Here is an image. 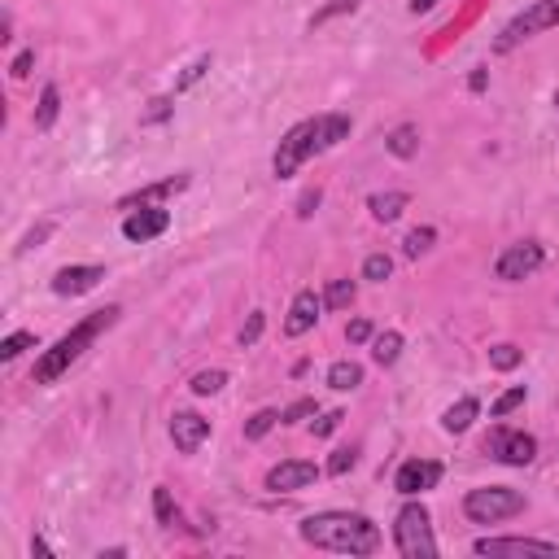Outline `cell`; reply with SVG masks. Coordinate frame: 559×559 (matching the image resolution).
Instances as JSON below:
<instances>
[{
  "label": "cell",
  "mask_w": 559,
  "mask_h": 559,
  "mask_svg": "<svg viewBox=\"0 0 559 559\" xmlns=\"http://www.w3.org/2000/svg\"><path fill=\"white\" fill-rule=\"evenodd\" d=\"M328 385L337 389V394H354V389L363 385V367L354 363V359H337L328 367Z\"/></svg>",
  "instance_id": "21"
},
{
  "label": "cell",
  "mask_w": 559,
  "mask_h": 559,
  "mask_svg": "<svg viewBox=\"0 0 559 559\" xmlns=\"http://www.w3.org/2000/svg\"><path fill=\"white\" fill-rule=\"evenodd\" d=\"M398 354H402V332H398V328L376 332V337H372V359H376L380 367H394Z\"/></svg>",
  "instance_id": "22"
},
{
  "label": "cell",
  "mask_w": 559,
  "mask_h": 559,
  "mask_svg": "<svg viewBox=\"0 0 559 559\" xmlns=\"http://www.w3.org/2000/svg\"><path fill=\"white\" fill-rule=\"evenodd\" d=\"M153 511H158V525H166V529H175L180 525V507L171 503V490H153Z\"/></svg>",
  "instance_id": "27"
},
{
  "label": "cell",
  "mask_w": 559,
  "mask_h": 559,
  "mask_svg": "<svg viewBox=\"0 0 559 559\" xmlns=\"http://www.w3.org/2000/svg\"><path fill=\"white\" fill-rule=\"evenodd\" d=\"M306 546L315 551H337V555H376L380 551V529L359 511H315L297 525Z\"/></svg>",
  "instance_id": "2"
},
{
  "label": "cell",
  "mask_w": 559,
  "mask_h": 559,
  "mask_svg": "<svg viewBox=\"0 0 559 559\" xmlns=\"http://www.w3.org/2000/svg\"><path fill=\"white\" fill-rule=\"evenodd\" d=\"M276 424H280V411H271V407L254 411V415L245 420V442H263V437H267Z\"/></svg>",
  "instance_id": "24"
},
{
  "label": "cell",
  "mask_w": 559,
  "mask_h": 559,
  "mask_svg": "<svg viewBox=\"0 0 559 559\" xmlns=\"http://www.w3.org/2000/svg\"><path fill=\"white\" fill-rule=\"evenodd\" d=\"M477 415H481V402H477V398H459L455 407H446L442 428H446V433H468Z\"/></svg>",
  "instance_id": "19"
},
{
  "label": "cell",
  "mask_w": 559,
  "mask_h": 559,
  "mask_svg": "<svg viewBox=\"0 0 559 559\" xmlns=\"http://www.w3.org/2000/svg\"><path fill=\"white\" fill-rule=\"evenodd\" d=\"M437 481H442V463H437V459H407L398 468V477H394V490L415 498L424 490H437Z\"/></svg>",
  "instance_id": "11"
},
{
  "label": "cell",
  "mask_w": 559,
  "mask_h": 559,
  "mask_svg": "<svg viewBox=\"0 0 559 559\" xmlns=\"http://www.w3.org/2000/svg\"><path fill=\"white\" fill-rule=\"evenodd\" d=\"M433 241H437V228H415V232H407V241H402V254L420 258V254H428V249H433Z\"/></svg>",
  "instance_id": "29"
},
{
  "label": "cell",
  "mask_w": 559,
  "mask_h": 559,
  "mask_svg": "<svg viewBox=\"0 0 559 559\" xmlns=\"http://www.w3.org/2000/svg\"><path fill=\"white\" fill-rule=\"evenodd\" d=\"M31 555H49V542H44V538H31Z\"/></svg>",
  "instance_id": "46"
},
{
  "label": "cell",
  "mask_w": 559,
  "mask_h": 559,
  "mask_svg": "<svg viewBox=\"0 0 559 559\" xmlns=\"http://www.w3.org/2000/svg\"><path fill=\"white\" fill-rule=\"evenodd\" d=\"M376 332H372V324L367 319H350V328H346V341L350 346H363V341H372Z\"/></svg>",
  "instance_id": "40"
},
{
  "label": "cell",
  "mask_w": 559,
  "mask_h": 559,
  "mask_svg": "<svg viewBox=\"0 0 559 559\" xmlns=\"http://www.w3.org/2000/svg\"><path fill=\"white\" fill-rule=\"evenodd\" d=\"M468 88H472V92H485V88H490V70H485V66H477V70H472Z\"/></svg>",
  "instance_id": "43"
},
{
  "label": "cell",
  "mask_w": 559,
  "mask_h": 559,
  "mask_svg": "<svg viewBox=\"0 0 559 559\" xmlns=\"http://www.w3.org/2000/svg\"><path fill=\"white\" fill-rule=\"evenodd\" d=\"M53 228H57V223L53 219H44V223H35V228L27 232V236H22V245H18V254H27V249H40L44 241H49V236H53Z\"/></svg>",
  "instance_id": "37"
},
{
  "label": "cell",
  "mask_w": 559,
  "mask_h": 559,
  "mask_svg": "<svg viewBox=\"0 0 559 559\" xmlns=\"http://www.w3.org/2000/svg\"><path fill=\"white\" fill-rule=\"evenodd\" d=\"M319 311H324V297H319L315 289H302L289 306V319H284V337H302V332H311L319 324Z\"/></svg>",
  "instance_id": "15"
},
{
  "label": "cell",
  "mask_w": 559,
  "mask_h": 559,
  "mask_svg": "<svg viewBox=\"0 0 559 559\" xmlns=\"http://www.w3.org/2000/svg\"><path fill=\"white\" fill-rule=\"evenodd\" d=\"M341 420H346V415H341V411H324V415H319V424H315V437H328V433H337V428H341Z\"/></svg>",
  "instance_id": "41"
},
{
  "label": "cell",
  "mask_w": 559,
  "mask_h": 559,
  "mask_svg": "<svg viewBox=\"0 0 559 559\" xmlns=\"http://www.w3.org/2000/svg\"><path fill=\"white\" fill-rule=\"evenodd\" d=\"M31 66H35V53L27 49V53H18V57H14V70H9V75H14V79H27V75H31Z\"/></svg>",
  "instance_id": "42"
},
{
  "label": "cell",
  "mask_w": 559,
  "mask_h": 559,
  "mask_svg": "<svg viewBox=\"0 0 559 559\" xmlns=\"http://www.w3.org/2000/svg\"><path fill=\"white\" fill-rule=\"evenodd\" d=\"M350 114H319V118H302V123H293L289 132L280 136L276 153H271V171H276V180H289V175L302 171V162H311L315 153H328L337 149L341 140L350 136Z\"/></svg>",
  "instance_id": "1"
},
{
  "label": "cell",
  "mask_w": 559,
  "mask_h": 559,
  "mask_svg": "<svg viewBox=\"0 0 559 559\" xmlns=\"http://www.w3.org/2000/svg\"><path fill=\"white\" fill-rule=\"evenodd\" d=\"M477 555H559V542H538V538H477L472 542Z\"/></svg>",
  "instance_id": "14"
},
{
  "label": "cell",
  "mask_w": 559,
  "mask_h": 559,
  "mask_svg": "<svg viewBox=\"0 0 559 559\" xmlns=\"http://www.w3.org/2000/svg\"><path fill=\"white\" fill-rule=\"evenodd\" d=\"M171 114H175V92H171V97H153L149 110L140 114V127H158V123H166Z\"/></svg>",
  "instance_id": "28"
},
{
  "label": "cell",
  "mask_w": 559,
  "mask_h": 559,
  "mask_svg": "<svg viewBox=\"0 0 559 559\" xmlns=\"http://www.w3.org/2000/svg\"><path fill=\"white\" fill-rule=\"evenodd\" d=\"M319 407H315V398H297L293 407H284L280 411V424H302V420H311Z\"/></svg>",
  "instance_id": "36"
},
{
  "label": "cell",
  "mask_w": 559,
  "mask_h": 559,
  "mask_svg": "<svg viewBox=\"0 0 559 559\" xmlns=\"http://www.w3.org/2000/svg\"><path fill=\"white\" fill-rule=\"evenodd\" d=\"M520 511H525V494L511 485H485V490H468V498H463V516L472 525H503Z\"/></svg>",
  "instance_id": "5"
},
{
  "label": "cell",
  "mask_w": 559,
  "mask_h": 559,
  "mask_svg": "<svg viewBox=\"0 0 559 559\" xmlns=\"http://www.w3.org/2000/svg\"><path fill=\"white\" fill-rule=\"evenodd\" d=\"M166 228H171V210H162V206L127 210V219H123V236L132 245H145V241H153V236H162Z\"/></svg>",
  "instance_id": "12"
},
{
  "label": "cell",
  "mask_w": 559,
  "mask_h": 559,
  "mask_svg": "<svg viewBox=\"0 0 559 559\" xmlns=\"http://www.w3.org/2000/svg\"><path fill=\"white\" fill-rule=\"evenodd\" d=\"M485 450H490L498 463H507V468H525V463L538 459V437L525 433V428H503L498 424L490 433V442H485Z\"/></svg>",
  "instance_id": "7"
},
{
  "label": "cell",
  "mask_w": 559,
  "mask_h": 559,
  "mask_svg": "<svg viewBox=\"0 0 559 559\" xmlns=\"http://www.w3.org/2000/svg\"><path fill=\"white\" fill-rule=\"evenodd\" d=\"M385 149L394 153V158H415V153H420V127L415 123H402V127H394V132L385 136Z\"/></svg>",
  "instance_id": "18"
},
{
  "label": "cell",
  "mask_w": 559,
  "mask_h": 559,
  "mask_svg": "<svg viewBox=\"0 0 559 559\" xmlns=\"http://www.w3.org/2000/svg\"><path fill=\"white\" fill-rule=\"evenodd\" d=\"M263 324H267V315H263V311H254V315L245 319V328H241V346H245V350L254 346L258 337H263Z\"/></svg>",
  "instance_id": "38"
},
{
  "label": "cell",
  "mask_w": 559,
  "mask_h": 559,
  "mask_svg": "<svg viewBox=\"0 0 559 559\" xmlns=\"http://www.w3.org/2000/svg\"><path fill=\"white\" fill-rule=\"evenodd\" d=\"M354 297H359V284H354V280H332L324 289V306H328V311H350Z\"/></svg>",
  "instance_id": "23"
},
{
  "label": "cell",
  "mask_w": 559,
  "mask_h": 559,
  "mask_svg": "<svg viewBox=\"0 0 559 559\" xmlns=\"http://www.w3.org/2000/svg\"><path fill=\"white\" fill-rule=\"evenodd\" d=\"M57 114H62V88H57V83H44L40 105H35V132H49L57 123Z\"/></svg>",
  "instance_id": "20"
},
{
  "label": "cell",
  "mask_w": 559,
  "mask_h": 559,
  "mask_svg": "<svg viewBox=\"0 0 559 559\" xmlns=\"http://www.w3.org/2000/svg\"><path fill=\"white\" fill-rule=\"evenodd\" d=\"M433 5H437V0H411V14H428Z\"/></svg>",
  "instance_id": "45"
},
{
  "label": "cell",
  "mask_w": 559,
  "mask_h": 559,
  "mask_svg": "<svg viewBox=\"0 0 559 559\" xmlns=\"http://www.w3.org/2000/svg\"><path fill=\"white\" fill-rule=\"evenodd\" d=\"M315 481H319V468L311 459H284L267 472V490H276V494L306 490V485H315Z\"/></svg>",
  "instance_id": "13"
},
{
  "label": "cell",
  "mask_w": 559,
  "mask_h": 559,
  "mask_svg": "<svg viewBox=\"0 0 559 559\" xmlns=\"http://www.w3.org/2000/svg\"><path fill=\"white\" fill-rule=\"evenodd\" d=\"M359 5H363V0H328L324 9H315L306 27H311V31H315V27H328L332 18H341V14H354V9H359Z\"/></svg>",
  "instance_id": "26"
},
{
  "label": "cell",
  "mask_w": 559,
  "mask_h": 559,
  "mask_svg": "<svg viewBox=\"0 0 559 559\" xmlns=\"http://www.w3.org/2000/svg\"><path fill=\"white\" fill-rule=\"evenodd\" d=\"M555 27H559V0H529V5L520 9L503 31H498L494 53H511L516 44H525V40H533V35H542V31H555Z\"/></svg>",
  "instance_id": "6"
},
{
  "label": "cell",
  "mask_w": 559,
  "mask_h": 559,
  "mask_svg": "<svg viewBox=\"0 0 559 559\" xmlns=\"http://www.w3.org/2000/svg\"><path fill=\"white\" fill-rule=\"evenodd\" d=\"M389 271H394V263H389V254H367V263H363V280L385 284V280H389Z\"/></svg>",
  "instance_id": "33"
},
{
  "label": "cell",
  "mask_w": 559,
  "mask_h": 559,
  "mask_svg": "<svg viewBox=\"0 0 559 559\" xmlns=\"http://www.w3.org/2000/svg\"><path fill=\"white\" fill-rule=\"evenodd\" d=\"M520 359H525V350L511 346V341H503V346H490V367H498V372H511V367H520Z\"/></svg>",
  "instance_id": "31"
},
{
  "label": "cell",
  "mask_w": 559,
  "mask_h": 559,
  "mask_svg": "<svg viewBox=\"0 0 559 559\" xmlns=\"http://www.w3.org/2000/svg\"><path fill=\"white\" fill-rule=\"evenodd\" d=\"M359 463V450L354 446H341V450H332V459H328V477H346V472Z\"/></svg>",
  "instance_id": "35"
},
{
  "label": "cell",
  "mask_w": 559,
  "mask_h": 559,
  "mask_svg": "<svg viewBox=\"0 0 559 559\" xmlns=\"http://www.w3.org/2000/svg\"><path fill=\"white\" fill-rule=\"evenodd\" d=\"M542 263H546V249L538 241H516V245H507L503 254L494 258V276L516 284V280H529L533 271H542Z\"/></svg>",
  "instance_id": "8"
},
{
  "label": "cell",
  "mask_w": 559,
  "mask_h": 559,
  "mask_svg": "<svg viewBox=\"0 0 559 559\" xmlns=\"http://www.w3.org/2000/svg\"><path fill=\"white\" fill-rule=\"evenodd\" d=\"M210 66H214V53H201L197 62H193V66H184V75L175 79V92H188L193 83H201V79H206V70H210Z\"/></svg>",
  "instance_id": "30"
},
{
  "label": "cell",
  "mask_w": 559,
  "mask_h": 559,
  "mask_svg": "<svg viewBox=\"0 0 559 559\" xmlns=\"http://www.w3.org/2000/svg\"><path fill=\"white\" fill-rule=\"evenodd\" d=\"M118 315H123V306H105V311H92L88 319H79V324L70 328L66 337H57L53 350H44L40 359H35L31 380H35V385H57V380H62L70 367L83 359V354L97 346L101 332H110V328L118 324Z\"/></svg>",
  "instance_id": "3"
},
{
  "label": "cell",
  "mask_w": 559,
  "mask_h": 559,
  "mask_svg": "<svg viewBox=\"0 0 559 559\" xmlns=\"http://www.w3.org/2000/svg\"><path fill=\"white\" fill-rule=\"evenodd\" d=\"M9 40H14V18H0V44H9Z\"/></svg>",
  "instance_id": "44"
},
{
  "label": "cell",
  "mask_w": 559,
  "mask_h": 559,
  "mask_svg": "<svg viewBox=\"0 0 559 559\" xmlns=\"http://www.w3.org/2000/svg\"><path fill=\"white\" fill-rule=\"evenodd\" d=\"M319 197H324V188H306V193L302 197H297V219H311V214H315V206H319Z\"/></svg>",
  "instance_id": "39"
},
{
  "label": "cell",
  "mask_w": 559,
  "mask_h": 559,
  "mask_svg": "<svg viewBox=\"0 0 559 559\" xmlns=\"http://www.w3.org/2000/svg\"><path fill=\"white\" fill-rule=\"evenodd\" d=\"M516 407H525V385H516V389H507V394H503V398H498V402H494V407H490V415H494V420H507V415H511V411H516Z\"/></svg>",
  "instance_id": "34"
},
{
  "label": "cell",
  "mask_w": 559,
  "mask_h": 559,
  "mask_svg": "<svg viewBox=\"0 0 559 559\" xmlns=\"http://www.w3.org/2000/svg\"><path fill=\"white\" fill-rule=\"evenodd\" d=\"M171 442L180 455H197V450L210 442V420L197 411H175L171 415Z\"/></svg>",
  "instance_id": "9"
},
{
  "label": "cell",
  "mask_w": 559,
  "mask_h": 559,
  "mask_svg": "<svg viewBox=\"0 0 559 559\" xmlns=\"http://www.w3.org/2000/svg\"><path fill=\"white\" fill-rule=\"evenodd\" d=\"M35 346V332H27V328H22V332H9V337L5 341H0V359H18V354L22 350H31Z\"/></svg>",
  "instance_id": "32"
},
{
  "label": "cell",
  "mask_w": 559,
  "mask_h": 559,
  "mask_svg": "<svg viewBox=\"0 0 559 559\" xmlns=\"http://www.w3.org/2000/svg\"><path fill=\"white\" fill-rule=\"evenodd\" d=\"M407 206H411L407 193H372V197H367V210H372V219H380V223L402 219V210H407Z\"/></svg>",
  "instance_id": "17"
},
{
  "label": "cell",
  "mask_w": 559,
  "mask_h": 559,
  "mask_svg": "<svg viewBox=\"0 0 559 559\" xmlns=\"http://www.w3.org/2000/svg\"><path fill=\"white\" fill-rule=\"evenodd\" d=\"M394 542L402 559H433L437 555V538H433V516L424 503H402L398 520H394Z\"/></svg>",
  "instance_id": "4"
},
{
  "label": "cell",
  "mask_w": 559,
  "mask_h": 559,
  "mask_svg": "<svg viewBox=\"0 0 559 559\" xmlns=\"http://www.w3.org/2000/svg\"><path fill=\"white\" fill-rule=\"evenodd\" d=\"M105 280V267H62L53 276V293L57 297H83Z\"/></svg>",
  "instance_id": "16"
},
{
  "label": "cell",
  "mask_w": 559,
  "mask_h": 559,
  "mask_svg": "<svg viewBox=\"0 0 559 559\" xmlns=\"http://www.w3.org/2000/svg\"><path fill=\"white\" fill-rule=\"evenodd\" d=\"M193 184V175L180 171V175H166V180L158 184H145V188H136V193H127L123 201H118V210H140V206H162V201H171V197H180L184 188Z\"/></svg>",
  "instance_id": "10"
},
{
  "label": "cell",
  "mask_w": 559,
  "mask_h": 559,
  "mask_svg": "<svg viewBox=\"0 0 559 559\" xmlns=\"http://www.w3.org/2000/svg\"><path fill=\"white\" fill-rule=\"evenodd\" d=\"M223 385H228V372H223V367H210V372H197L193 380H188V389H193L197 398H210V394H219Z\"/></svg>",
  "instance_id": "25"
}]
</instances>
